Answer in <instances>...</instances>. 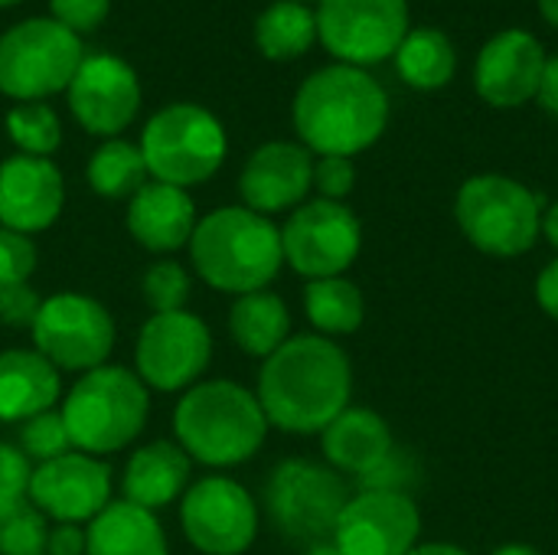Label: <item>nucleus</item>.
Segmentation results:
<instances>
[{
  "label": "nucleus",
  "mask_w": 558,
  "mask_h": 555,
  "mask_svg": "<svg viewBox=\"0 0 558 555\" xmlns=\"http://www.w3.org/2000/svg\"><path fill=\"white\" fill-rule=\"evenodd\" d=\"M39 252L29 236H20L7 226H0V288L23 285L36 272Z\"/></svg>",
  "instance_id": "obj_35"
},
{
  "label": "nucleus",
  "mask_w": 558,
  "mask_h": 555,
  "mask_svg": "<svg viewBox=\"0 0 558 555\" xmlns=\"http://www.w3.org/2000/svg\"><path fill=\"white\" fill-rule=\"evenodd\" d=\"M258 396L232 379L190 386L173 409V438L206 468H235L255 458L268 438Z\"/></svg>",
  "instance_id": "obj_4"
},
{
  "label": "nucleus",
  "mask_w": 558,
  "mask_h": 555,
  "mask_svg": "<svg viewBox=\"0 0 558 555\" xmlns=\"http://www.w3.org/2000/svg\"><path fill=\"white\" fill-rule=\"evenodd\" d=\"M314 190V154L301 141H268L242 167L239 193L252 213H294Z\"/></svg>",
  "instance_id": "obj_19"
},
{
  "label": "nucleus",
  "mask_w": 558,
  "mask_h": 555,
  "mask_svg": "<svg viewBox=\"0 0 558 555\" xmlns=\"http://www.w3.org/2000/svg\"><path fill=\"white\" fill-rule=\"evenodd\" d=\"M298 3H320V0H298Z\"/></svg>",
  "instance_id": "obj_49"
},
{
  "label": "nucleus",
  "mask_w": 558,
  "mask_h": 555,
  "mask_svg": "<svg viewBox=\"0 0 558 555\" xmlns=\"http://www.w3.org/2000/svg\"><path fill=\"white\" fill-rule=\"evenodd\" d=\"M291 118L311 154L356 157L386 134L389 95L369 69L333 62L301 82Z\"/></svg>",
  "instance_id": "obj_2"
},
{
  "label": "nucleus",
  "mask_w": 558,
  "mask_h": 555,
  "mask_svg": "<svg viewBox=\"0 0 558 555\" xmlns=\"http://www.w3.org/2000/svg\"><path fill=\"white\" fill-rule=\"evenodd\" d=\"M141 294H144V304L150 307V314L186 311V301H190V275L173 258L154 262L144 272V278H141Z\"/></svg>",
  "instance_id": "obj_32"
},
{
  "label": "nucleus",
  "mask_w": 558,
  "mask_h": 555,
  "mask_svg": "<svg viewBox=\"0 0 558 555\" xmlns=\"http://www.w3.org/2000/svg\"><path fill=\"white\" fill-rule=\"evenodd\" d=\"M356 186V167L353 157H317L314 160V190L320 200L343 203Z\"/></svg>",
  "instance_id": "obj_37"
},
{
  "label": "nucleus",
  "mask_w": 558,
  "mask_h": 555,
  "mask_svg": "<svg viewBox=\"0 0 558 555\" xmlns=\"http://www.w3.org/2000/svg\"><path fill=\"white\" fill-rule=\"evenodd\" d=\"M546 59L543 43L530 29H500L474 59V92L490 108H520L536 98Z\"/></svg>",
  "instance_id": "obj_18"
},
{
  "label": "nucleus",
  "mask_w": 558,
  "mask_h": 555,
  "mask_svg": "<svg viewBox=\"0 0 558 555\" xmlns=\"http://www.w3.org/2000/svg\"><path fill=\"white\" fill-rule=\"evenodd\" d=\"M59 370L36 350H0V422H26L59 402Z\"/></svg>",
  "instance_id": "obj_24"
},
{
  "label": "nucleus",
  "mask_w": 558,
  "mask_h": 555,
  "mask_svg": "<svg viewBox=\"0 0 558 555\" xmlns=\"http://www.w3.org/2000/svg\"><path fill=\"white\" fill-rule=\"evenodd\" d=\"M20 451L29 458V461H52V458H62L72 448V438H69V429L59 415V409H49V412H39L33 419L23 422L20 429Z\"/></svg>",
  "instance_id": "obj_34"
},
{
  "label": "nucleus",
  "mask_w": 558,
  "mask_h": 555,
  "mask_svg": "<svg viewBox=\"0 0 558 555\" xmlns=\"http://www.w3.org/2000/svg\"><path fill=\"white\" fill-rule=\"evenodd\" d=\"M347 481L330 468L307 458L281 461L265 487V510L271 527L291 543H330L333 527L350 500Z\"/></svg>",
  "instance_id": "obj_8"
},
{
  "label": "nucleus",
  "mask_w": 558,
  "mask_h": 555,
  "mask_svg": "<svg viewBox=\"0 0 558 555\" xmlns=\"http://www.w3.org/2000/svg\"><path fill=\"white\" fill-rule=\"evenodd\" d=\"M229 337L255 360H268L291 340V311L275 291H252L235 298L229 311Z\"/></svg>",
  "instance_id": "obj_26"
},
{
  "label": "nucleus",
  "mask_w": 558,
  "mask_h": 555,
  "mask_svg": "<svg viewBox=\"0 0 558 555\" xmlns=\"http://www.w3.org/2000/svg\"><path fill=\"white\" fill-rule=\"evenodd\" d=\"M33 350L56 370L88 373L108 363L114 350V317L92 294L62 291L43 301L33 327Z\"/></svg>",
  "instance_id": "obj_10"
},
{
  "label": "nucleus",
  "mask_w": 558,
  "mask_h": 555,
  "mask_svg": "<svg viewBox=\"0 0 558 555\" xmlns=\"http://www.w3.org/2000/svg\"><path fill=\"white\" fill-rule=\"evenodd\" d=\"M304 314L320 337H350L366 321V301L360 285L347 275L320 278L304 288Z\"/></svg>",
  "instance_id": "obj_28"
},
{
  "label": "nucleus",
  "mask_w": 558,
  "mask_h": 555,
  "mask_svg": "<svg viewBox=\"0 0 558 555\" xmlns=\"http://www.w3.org/2000/svg\"><path fill=\"white\" fill-rule=\"evenodd\" d=\"M85 555H170V543L157 514L111 500L85 527Z\"/></svg>",
  "instance_id": "obj_25"
},
{
  "label": "nucleus",
  "mask_w": 558,
  "mask_h": 555,
  "mask_svg": "<svg viewBox=\"0 0 558 555\" xmlns=\"http://www.w3.org/2000/svg\"><path fill=\"white\" fill-rule=\"evenodd\" d=\"M7 134L26 157H49L62 144L59 114L46 101H16L7 114Z\"/></svg>",
  "instance_id": "obj_31"
},
{
  "label": "nucleus",
  "mask_w": 558,
  "mask_h": 555,
  "mask_svg": "<svg viewBox=\"0 0 558 555\" xmlns=\"http://www.w3.org/2000/svg\"><path fill=\"white\" fill-rule=\"evenodd\" d=\"M255 396L271 429L288 435H320L343 409H350V357L330 337H291L262 360Z\"/></svg>",
  "instance_id": "obj_1"
},
{
  "label": "nucleus",
  "mask_w": 558,
  "mask_h": 555,
  "mask_svg": "<svg viewBox=\"0 0 558 555\" xmlns=\"http://www.w3.org/2000/svg\"><path fill=\"white\" fill-rule=\"evenodd\" d=\"M128 232L131 239L154 252V255H170L190 245L193 229H196V203L186 190L147 180L131 200H128Z\"/></svg>",
  "instance_id": "obj_21"
},
{
  "label": "nucleus",
  "mask_w": 558,
  "mask_h": 555,
  "mask_svg": "<svg viewBox=\"0 0 558 555\" xmlns=\"http://www.w3.org/2000/svg\"><path fill=\"white\" fill-rule=\"evenodd\" d=\"M85 52L52 16L23 20L0 36V92L13 101H46L65 92Z\"/></svg>",
  "instance_id": "obj_9"
},
{
  "label": "nucleus",
  "mask_w": 558,
  "mask_h": 555,
  "mask_svg": "<svg viewBox=\"0 0 558 555\" xmlns=\"http://www.w3.org/2000/svg\"><path fill=\"white\" fill-rule=\"evenodd\" d=\"M150 180L137 144L108 137L88 160V186L105 200H131Z\"/></svg>",
  "instance_id": "obj_30"
},
{
  "label": "nucleus",
  "mask_w": 558,
  "mask_h": 555,
  "mask_svg": "<svg viewBox=\"0 0 558 555\" xmlns=\"http://www.w3.org/2000/svg\"><path fill=\"white\" fill-rule=\"evenodd\" d=\"M33 464L16 445H0V514L29 500Z\"/></svg>",
  "instance_id": "obj_36"
},
{
  "label": "nucleus",
  "mask_w": 558,
  "mask_h": 555,
  "mask_svg": "<svg viewBox=\"0 0 558 555\" xmlns=\"http://www.w3.org/2000/svg\"><path fill=\"white\" fill-rule=\"evenodd\" d=\"M454 219L477 252L520 258L543 236V200L507 173H477L461 183Z\"/></svg>",
  "instance_id": "obj_6"
},
{
  "label": "nucleus",
  "mask_w": 558,
  "mask_h": 555,
  "mask_svg": "<svg viewBox=\"0 0 558 555\" xmlns=\"http://www.w3.org/2000/svg\"><path fill=\"white\" fill-rule=\"evenodd\" d=\"M190 474L193 461L177 442H150L131 455L121 478V500L157 514L190 491Z\"/></svg>",
  "instance_id": "obj_23"
},
{
  "label": "nucleus",
  "mask_w": 558,
  "mask_h": 555,
  "mask_svg": "<svg viewBox=\"0 0 558 555\" xmlns=\"http://www.w3.org/2000/svg\"><path fill=\"white\" fill-rule=\"evenodd\" d=\"M186 249L196 275L235 298L268 291L284 265L281 229L248 206H219L203 216Z\"/></svg>",
  "instance_id": "obj_3"
},
{
  "label": "nucleus",
  "mask_w": 558,
  "mask_h": 555,
  "mask_svg": "<svg viewBox=\"0 0 558 555\" xmlns=\"http://www.w3.org/2000/svg\"><path fill=\"white\" fill-rule=\"evenodd\" d=\"M536 301L553 321H558V255L536 278Z\"/></svg>",
  "instance_id": "obj_42"
},
{
  "label": "nucleus",
  "mask_w": 558,
  "mask_h": 555,
  "mask_svg": "<svg viewBox=\"0 0 558 555\" xmlns=\"http://www.w3.org/2000/svg\"><path fill=\"white\" fill-rule=\"evenodd\" d=\"M209 360H213V334L190 311L150 314L137 334L134 370L147 389L186 393L209 370Z\"/></svg>",
  "instance_id": "obj_13"
},
{
  "label": "nucleus",
  "mask_w": 558,
  "mask_h": 555,
  "mask_svg": "<svg viewBox=\"0 0 558 555\" xmlns=\"http://www.w3.org/2000/svg\"><path fill=\"white\" fill-rule=\"evenodd\" d=\"M141 154L150 180L170 186H196L216 177L226 160L229 141L226 128L203 105H167L160 108L141 134Z\"/></svg>",
  "instance_id": "obj_7"
},
{
  "label": "nucleus",
  "mask_w": 558,
  "mask_h": 555,
  "mask_svg": "<svg viewBox=\"0 0 558 555\" xmlns=\"http://www.w3.org/2000/svg\"><path fill=\"white\" fill-rule=\"evenodd\" d=\"M43 307V298L33 291L29 281L0 288V324L10 330H29L36 314Z\"/></svg>",
  "instance_id": "obj_38"
},
{
  "label": "nucleus",
  "mask_w": 558,
  "mask_h": 555,
  "mask_svg": "<svg viewBox=\"0 0 558 555\" xmlns=\"http://www.w3.org/2000/svg\"><path fill=\"white\" fill-rule=\"evenodd\" d=\"M13 3H20V0H0V7H13Z\"/></svg>",
  "instance_id": "obj_48"
},
{
  "label": "nucleus",
  "mask_w": 558,
  "mask_h": 555,
  "mask_svg": "<svg viewBox=\"0 0 558 555\" xmlns=\"http://www.w3.org/2000/svg\"><path fill=\"white\" fill-rule=\"evenodd\" d=\"M320 448L337 474L366 478L396 451V442L389 422L379 412L350 406L320 432Z\"/></svg>",
  "instance_id": "obj_22"
},
{
  "label": "nucleus",
  "mask_w": 558,
  "mask_h": 555,
  "mask_svg": "<svg viewBox=\"0 0 558 555\" xmlns=\"http://www.w3.org/2000/svg\"><path fill=\"white\" fill-rule=\"evenodd\" d=\"M72 448L92 458L128 448L147 425L150 389L128 366L105 363L78 376L59 406Z\"/></svg>",
  "instance_id": "obj_5"
},
{
  "label": "nucleus",
  "mask_w": 558,
  "mask_h": 555,
  "mask_svg": "<svg viewBox=\"0 0 558 555\" xmlns=\"http://www.w3.org/2000/svg\"><path fill=\"white\" fill-rule=\"evenodd\" d=\"M533 101H539V108H543L549 118H556L558 121V56H549V59H546L543 75H539V88H536V98H533Z\"/></svg>",
  "instance_id": "obj_41"
},
{
  "label": "nucleus",
  "mask_w": 558,
  "mask_h": 555,
  "mask_svg": "<svg viewBox=\"0 0 558 555\" xmlns=\"http://www.w3.org/2000/svg\"><path fill=\"white\" fill-rule=\"evenodd\" d=\"M69 111L75 121L98 137L121 134L141 108V82L137 72L118 56H85L69 88Z\"/></svg>",
  "instance_id": "obj_16"
},
{
  "label": "nucleus",
  "mask_w": 558,
  "mask_h": 555,
  "mask_svg": "<svg viewBox=\"0 0 558 555\" xmlns=\"http://www.w3.org/2000/svg\"><path fill=\"white\" fill-rule=\"evenodd\" d=\"M29 504L56 523H92L111 504V471L101 458L69 451L33 468Z\"/></svg>",
  "instance_id": "obj_17"
},
{
  "label": "nucleus",
  "mask_w": 558,
  "mask_h": 555,
  "mask_svg": "<svg viewBox=\"0 0 558 555\" xmlns=\"http://www.w3.org/2000/svg\"><path fill=\"white\" fill-rule=\"evenodd\" d=\"M46 555H85V527L59 523L56 530H49Z\"/></svg>",
  "instance_id": "obj_40"
},
{
  "label": "nucleus",
  "mask_w": 558,
  "mask_h": 555,
  "mask_svg": "<svg viewBox=\"0 0 558 555\" xmlns=\"http://www.w3.org/2000/svg\"><path fill=\"white\" fill-rule=\"evenodd\" d=\"M49 7H52V20L78 36L105 23L111 0H49Z\"/></svg>",
  "instance_id": "obj_39"
},
{
  "label": "nucleus",
  "mask_w": 558,
  "mask_h": 555,
  "mask_svg": "<svg viewBox=\"0 0 558 555\" xmlns=\"http://www.w3.org/2000/svg\"><path fill=\"white\" fill-rule=\"evenodd\" d=\"M49 523L26 500L7 514H0V555H46Z\"/></svg>",
  "instance_id": "obj_33"
},
{
  "label": "nucleus",
  "mask_w": 558,
  "mask_h": 555,
  "mask_svg": "<svg viewBox=\"0 0 558 555\" xmlns=\"http://www.w3.org/2000/svg\"><path fill=\"white\" fill-rule=\"evenodd\" d=\"M314 13L324 49L356 69L392 59L412 29L409 0H320Z\"/></svg>",
  "instance_id": "obj_11"
},
{
  "label": "nucleus",
  "mask_w": 558,
  "mask_h": 555,
  "mask_svg": "<svg viewBox=\"0 0 558 555\" xmlns=\"http://www.w3.org/2000/svg\"><path fill=\"white\" fill-rule=\"evenodd\" d=\"M543 236H546V242L558 252V200L553 206L543 209Z\"/></svg>",
  "instance_id": "obj_43"
},
{
  "label": "nucleus",
  "mask_w": 558,
  "mask_h": 555,
  "mask_svg": "<svg viewBox=\"0 0 558 555\" xmlns=\"http://www.w3.org/2000/svg\"><path fill=\"white\" fill-rule=\"evenodd\" d=\"M490 555H543L536 546H530V543H504V546H497Z\"/></svg>",
  "instance_id": "obj_45"
},
{
  "label": "nucleus",
  "mask_w": 558,
  "mask_h": 555,
  "mask_svg": "<svg viewBox=\"0 0 558 555\" xmlns=\"http://www.w3.org/2000/svg\"><path fill=\"white\" fill-rule=\"evenodd\" d=\"M399 79L415 92H438L458 72V49L451 36L438 26L409 29L402 46L392 56Z\"/></svg>",
  "instance_id": "obj_27"
},
{
  "label": "nucleus",
  "mask_w": 558,
  "mask_h": 555,
  "mask_svg": "<svg viewBox=\"0 0 558 555\" xmlns=\"http://www.w3.org/2000/svg\"><path fill=\"white\" fill-rule=\"evenodd\" d=\"M422 536V514L402 491H360L347 500L330 543L343 555H409Z\"/></svg>",
  "instance_id": "obj_15"
},
{
  "label": "nucleus",
  "mask_w": 558,
  "mask_h": 555,
  "mask_svg": "<svg viewBox=\"0 0 558 555\" xmlns=\"http://www.w3.org/2000/svg\"><path fill=\"white\" fill-rule=\"evenodd\" d=\"M180 523L196 553L242 555L258 536V504L239 481L209 474L183 494Z\"/></svg>",
  "instance_id": "obj_14"
},
{
  "label": "nucleus",
  "mask_w": 558,
  "mask_h": 555,
  "mask_svg": "<svg viewBox=\"0 0 558 555\" xmlns=\"http://www.w3.org/2000/svg\"><path fill=\"white\" fill-rule=\"evenodd\" d=\"M284 265L307 281L340 278L353 268L363 249V226L347 203L307 200L281 226Z\"/></svg>",
  "instance_id": "obj_12"
},
{
  "label": "nucleus",
  "mask_w": 558,
  "mask_h": 555,
  "mask_svg": "<svg viewBox=\"0 0 558 555\" xmlns=\"http://www.w3.org/2000/svg\"><path fill=\"white\" fill-rule=\"evenodd\" d=\"M536 7H539L543 20H546L549 26H556L558 29V0H536Z\"/></svg>",
  "instance_id": "obj_46"
},
{
  "label": "nucleus",
  "mask_w": 558,
  "mask_h": 555,
  "mask_svg": "<svg viewBox=\"0 0 558 555\" xmlns=\"http://www.w3.org/2000/svg\"><path fill=\"white\" fill-rule=\"evenodd\" d=\"M409 555H471L464 546L454 543H418Z\"/></svg>",
  "instance_id": "obj_44"
},
{
  "label": "nucleus",
  "mask_w": 558,
  "mask_h": 555,
  "mask_svg": "<svg viewBox=\"0 0 558 555\" xmlns=\"http://www.w3.org/2000/svg\"><path fill=\"white\" fill-rule=\"evenodd\" d=\"M304 555H343L333 543H317V546H307V553Z\"/></svg>",
  "instance_id": "obj_47"
},
{
  "label": "nucleus",
  "mask_w": 558,
  "mask_h": 555,
  "mask_svg": "<svg viewBox=\"0 0 558 555\" xmlns=\"http://www.w3.org/2000/svg\"><path fill=\"white\" fill-rule=\"evenodd\" d=\"M65 206V183L49 157L13 154L0 164V226L33 236L46 232Z\"/></svg>",
  "instance_id": "obj_20"
},
{
  "label": "nucleus",
  "mask_w": 558,
  "mask_h": 555,
  "mask_svg": "<svg viewBox=\"0 0 558 555\" xmlns=\"http://www.w3.org/2000/svg\"><path fill=\"white\" fill-rule=\"evenodd\" d=\"M317 39V13L298 0H275L255 20V46L265 59L291 62L304 56Z\"/></svg>",
  "instance_id": "obj_29"
}]
</instances>
